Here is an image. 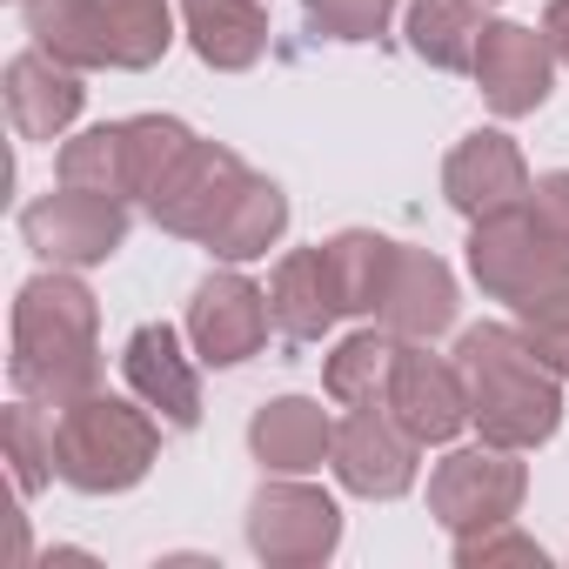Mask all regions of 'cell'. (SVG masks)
I'll list each match as a JSON object with an SVG mask.
<instances>
[{
    "label": "cell",
    "mask_w": 569,
    "mask_h": 569,
    "mask_svg": "<svg viewBox=\"0 0 569 569\" xmlns=\"http://www.w3.org/2000/svg\"><path fill=\"white\" fill-rule=\"evenodd\" d=\"M529 188H536V181H529V161H522V148H516L502 128L462 134V141L449 148V161H442V194H449V208L469 214V221H482V214H496V208H516Z\"/></svg>",
    "instance_id": "9a60e30c"
},
{
    "label": "cell",
    "mask_w": 569,
    "mask_h": 569,
    "mask_svg": "<svg viewBox=\"0 0 569 569\" xmlns=\"http://www.w3.org/2000/svg\"><path fill=\"white\" fill-rule=\"evenodd\" d=\"M268 316H274L281 342H322L342 322V302H336V281H329L322 248H296V254L274 261V274H268Z\"/></svg>",
    "instance_id": "ffe728a7"
},
{
    "label": "cell",
    "mask_w": 569,
    "mask_h": 569,
    "mask_svg": "<svg viewBox=\"0 0 569 569\" xmlns=\"http://www.w3.org/2000/svg\"><path fill=\"white\" fill-rule=\"evenodd\" d=\"M342 542V509L316 482H261L248 502V549L268 569H316Z\"/></svg>",
    "instance_id": "ba28073f"
},
{
    "label": "cell",
    "mask_w": 569,
    "mask_h": 569,
    "mask_svg": "<svg viewBox=\"0 0 569 569\" xmlns=\"http://www.w3.org/2000/svg\"><path fill=\"white\" fill-rule=\"evenodd\" d=\"M248 181H254V168H248L234 148L194 141V148L174 161V174L148 194V221H154L161 234H181V241H201V248H208Z\"/></svg>",
    "instance_id": "9c48e42d"
},
{
    "label": "cell",
    "mask_w": 569,
    "mask_h": 569,
    "mask_svg": "<svg viewBox=\"0 0 569 569\" xmlns=\"http://www.w3.org/2000/svg\"><path fill=\"white\" fill-rule=\"evenodd\" d=\"M194 148L188 121L174 114H128V121H101L74 141H61L54 168L68 188H88V194H114V201H141L174 174V161Z\"/></svg>",
    "instance_id": "5b68a950"
},
{
    "label": "cell",
    "mask_w": 569,
    "mask_h": 569,
    "mask_svg": "<svg viewBox=\"0 0 569 569\" xmlns=\"http://www.w3.org/2000/svg\"><path fill=\"white\" fill-rule=\"evenodd\" d=\"M121 376H128V389H134L168 429H194V422H201V376H194V362L181 356V336H174L168 322H141V329L128 336Z\"/></svg>",
    "instance_id": "2e32d148"
},
{
    "label": "cell",
    "mask_w": 569,
    "mask_h": 569,
    "mask_svg": "<svg viewBox=\"0 0 569 569\" xmlns=\"http://www.w3.org/2000/svg\"><path fill=\"white\" fill-rule=\"evenodd\" d=\"M529 201L542 208V221L569 241V168H556V174H536V188H529Z\"/></svg>",
    "instance_id": "f546056e"
},
{
    "label": "cell",
    "mask_w": 569,
    "mask_h": 569,
    "mask_svg": "<svg viewBox=\"0 0 569 569\" xmlns=\"http://www.w3.org/2000/svg\"><path fill=\"white\" fill-rule=\"evenodd\" d=\"M476 88H482V101L502 114V121H522V114H536L542 101H549V88H556V54H549V41L536 34V28H522V21H489L482 28V41H476Z\"/></svg>",
    "instance_id": "4fadbf2b"
},
{
    "label": "cell",
    "mask_w": 569,
    "mask_h": 569,
    "mask_svg": "<svg viewBox=\"0 0 569 569\" xmlns=\"http://www.w3.org/2000/svg\"><path fill=\"white\" fill-rule=\"evenodd\" d=\"M248 449L268 476H309L336 456V416L309 396H274L248 422Z\"/></svg>",
    "instance_id": "d6986e66"
},
{
    "label": "cell",
    "mask_w": 569,
    "mask_h": 569,
    "mask_svg": "<svg viewBox=\"0 0 569 569\" xmlns=\"http://www.w3.org/2000/svg\"><path fill=\"white\" fill-rule=\"evenodd\" d=\"M181 21L214 74H241L268 54V0H181Z\"/></svg>",
    "instance_id": "44dd1931"
},
{
    "label": "cell",
    "mask_w": 569,
    "mask_h": 569,
    "mask_svg": "<svg viewBox=\"0 0 569 569\" xmlns=\"http://www.w3.org/2000/svg\"><path fill=\"white\" fill-rule=\"evenodd\" d=\"M336 482L362 502H396L416 489V462H422V442L402 429V416L389 402H369V409H349V422H336Z\"/></svg>",
    "instance_id": "8fae6325"
},
{
    "label": "cell",
    "mask_w": 569,
    "mask_h": 569,
    "mask_svg": "<svg viewBox=\"0 0 569 569\" xmlns=\"http://www.w3.org/2000/svg\"><path fill=\"white\" fill-rule=\"evenodd\" d=\"M396 349H402V336H396V329H356V336H342V342H336V356H329V369H322V389H329L342 409L389 402Z\"/></svg>",
    "instance_id": "cb8c5ba5"
},
{
    "label": "cell",
    "mask_w": 569,
    "mask_h": 569,
    "mask_svg": "<svg viewBox=\"0 0 569 569\" xmlns=\"http://www.w3.org/2000/svg\"><path fill=\"white\" fill-rule=\"evenodd\" d=\"M382 329H396L402 342H436L442 329H456V274L442 254L429 248H396V268H389V289H382V309H376Z\"/></svg>",
    "instance_id": "e0dca14e"
},
{
    "label": "cell",
    "mask_w": 569,
    "mask_h": 569,
    "mask_svg": "<svg viewBox=\"0 0 569 569\" xmlns=\"http://www.w3.org/2000/svg\"><path fill=\"white\" fill-rule=\"evenodd\" d=\"M396 248H402V241H389V234H376V228H342V234L322 241V261H329V281H336L342 316H376V309H382Z\"/></svg>",
    "instance_id": "7402d4cb"
},
{
    "label": "cell",
    "mask_w": 569,
    "mask_h": 569,
    "mask_svg": "<svg viewBox=\"0 0 569 569\" xmlns=\"http://www.w3.org/2000/svg\"><path fill=\"white\" fill-rule=\"evenodd\" d=\"M281 228H289V194H281L268 174H254V181L241 188V201L228 208V221L214 228L208 254H221V261H254V254H268V248L281 241Z\"/></svg>",
    "instance_id": "d4e9b609"
},
{
    "label": "cell",
    "mask_w": 569,
    "mask_h": 569,
    "mask_svg": "<svg viewBox=\"0 0 569 569\" xmlns=\"http://www.w3.org/2000/svg\"><path fill=\"white\" fill-rule=\"evenodd\" d=\"M542 41H549L556 68H569V0H549V14H542Z\"/></svg>",
    "instance_id": "4dcf8cb0"
},
{
    "label": "cell",
    "mask_w": 569,
    "mask_h": 569,
    "mask_svg": "<svg viewBox=\"0 0 569 569\" xmlns=\"http://www.w3.org/2000/svg\"><path fill=\"white\" fill-rule=\"evenodd\" d=\"M28 34L81 74H141L174 48V8L168 0H28Z\"/></svg>",
    "instance_id": "3957f363"
},
{
    "label": "cell",
    "mask_w": 569,
    "mask_h": 569,
    "mask_svg": "<svg viewBox=\"0 0 569 569\" xmlns=\"http://www.w3.org/2000/svg\"><path fill=\"white\" fill-rule=\"evenodd\" d=\"M482 0H409V54L462 74L476 68V41H482Z\"/></svg>",
    "instance_id": "603a6c76"
},
{
    "label": "cell",
    "mask_w": 569,
    "mask_h": 569,
    "mask_svg": "<svg viewBox=\"0 0 569 569\" xmlns=\"http://www.w3.org/2000/svg\"><path fill=\"white\" fill-rule=\"evenodd\" d=\"M389 409L402 416V429L429 449V442H456V429L469 422V382L456 369V356H436L429 342H402L396 349V376H389Z\"/></svg>",
    "instance_id": "5bb4252c"
},
{
    "label": "cell",
    "mask_w": 569,
    "mask_h": 569,
    "mask_svg": "<svg viewBox=\"0 0 569 569\" xmlns=\"http://www.w3.org/2000/svg\"><path fill=\"white\" fill-rule=\"evenodd\" d=\"M469 274H476L482 296L522 309V302H536V296L569 281V241L522 194L516 208H496V214L469 221Z\"/></svg>",
    "instance_id": "8992f818"
},
{
    "label": "cell",
    "mask_w": 569,
    "mask_h": 569,
    "mask_svg": "<svg viewBox=\"0 0 569 569\" xmlns=\"http://www.w3.org/2000/svg\"><path fill=\"white\" fill-rule=\"evenodd\" d=\"M88 88H81V68L54 61L48 48H28L8 61V121L21 141H61L81 114Z\"/></svg>",
    "instance_id": "ac0fdd59"
},
{
    "label": "cell",
    "mask_w": 569,
    "mask_h": 569,
    "mask_svg": "<svg viewBox=\"0 0 569 569\" xmlns=\"http://www.w3.org/2000/svg\"><path fill=\"white\" fill-rule=\"evenodd\" d=\"M302 14L322 41H382L396 0H302Z\"/></svg>",
    "instance_id": "4316f807"
},
{
    "label": "cell",
    "mask_w": 569,
    "mask_h": 569,
    "mask_svg": "<svg viewBox=\"0 0 569 569\" xmlns=\"http://www.w3.org/2000/svg\"><path fill=\"white\" fill-rule=\"evenodd\" d=\"M268 329H274L268 289H254V281L234 274V268L201 274V289H194V302H188V342H194V356H201L208 369L248 362V356L268 342Z\"/></svg>",
    "instance_id": "7c38bea8"
},
{
    "label": "cell",
    "mask_w": 569,
    "mask_h": 569,
    "mask_svg": "<svg viewBox=\"0 0 569 569\" xmlns=\"http://www.w3.org/2000/svg\"><path fill=\"white\" fill-rule=\"evenodd\" d=\"M456 562H462V569H476V562H536V569H542V542L522 536L516 522H496V529H482V536H456Z\"/></svg>",
    "instance_id": "f1b7e54d"
},
{
    "label": "cell",
    "mask_w": 569,
    "mask_h": 569,
    "mask_svg": "<svg viewBox=\"0 0 569 569\" xmlns=\"http://www.w3.org/2000/svg\"><path fill=\"white\" fill-rule=\"evenodd\" d=\"M516 329H522L529 349L569 382V281H562V289H549V296H536V302H522V309H516Z\"/></svg>",
    "instance_id": "83f0119b"
},
{
    "label": "cell",
    "mask_w": 569,
    "mask_h": 569,
    "mask_svg": "<svg viewBox=\"0 0 569 569\" xmlns=\"http://www.w3.org/2000/svg\"><path fill=\"white\" fill-rule=\"evenodd\" d=\"M161 429L168 422L141 396L121 402V396L88 389L68 409H54V476L81 496H121L154 469Z\"/></svg>",
    "instance_id": "277c9868"
},
{
    "label": "cell",
    "mask_w": 569,
    "mask_h": 569,
    "mask_svg": "<svg viewBox=\"0 0 569 569\" xmlns=\"http://www.w3.org/2000/svg\"><path fill=\"white\" fill-rule=\"evenodd\" d=\"M21 234L48 268H94L128 241V201L88 194V188H54L21 208Z\"/></svg>",
    "instance_id": "30bf717a"
},
{
    "label": "cell",
    "mask_w": 569,
    "mask_h": 569,
    "mask_svg": "<svg viewBox=\"0 0 569 569\" xmlns=\"http://www.w3.org/2000/svg\"><path fill=\"white\" fill-rule=\"evenodd\" d=\"M456 369L469 382V422L496 449H542L562 429V376L529 349L509 322H476L456 342Z\"/></svg>",
    "instance_id": "7a4b0ae2"
},
{
    "label": "cell",
    "mask_w": 569,
    "mask_h": 569,
    "mask_svg": "<svg viewBox=\"0 0 569 569\" xmlns=\"http://www.w3.org/2000/svg\"><path fill=\"white\" fill-rule=\"evenodd\" d=\"M8 462H14V489L41 496V482L54 476V422H41V402H14L8 409Z\"/></svg>",
    "instance_id": "484cf974"
},
{
    "label": "cell",
    "mask_w": 569,
    "mask_h": 569,
    "mask_svg": "<svg viewBox=\"0 0 569 569\" xmlns=\"http://www.w3.org/2000/svg\"><path fill=\"white\" fill-rule=\"evenodd\" d=\"M8 376L28 402L68 409L74 396L101 389V302L74 268H48L14 296V356Z\"/></svg>",
    "instance_id": "6da1fadb"
},
{
    "label": "cell",
    "mask_w": 569,
    "mask_h": 569,
    "mask_svg": "<svg viewBox=\"0 0 569 569\" xmlns=\"http://www.w3.org/2000/svg\"><path fill=\"white\" fill-rule=\"evenodd\" d=\"M529 496V469L516 462V449L476 442V449H449L429 476V516L449 536H482L496 522H516Z\"/></svg>",
    "instance_id": "52a82bcc"
}]
</instances>
